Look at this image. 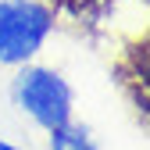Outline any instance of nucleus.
<instances>
[{"label": "nucleus", "mask_w": 150, "mask_h": 150, "mask_svg": "<svg viewBox=\"0 0 150 150\" xmlns=\"http://www.w3.org/2000/svg\"><path fill=\"white\" fill-rule=\"evenodd\" d=\"M14 107L29 115L43 132H57L71 122V86L61 71L43 64H18V75L11 82Z\"/></svg>", "instance_id": "obj_1"}, {"label": "nucleus", "mask_w": 150, "mask_h": 150, "mask_svg": "<svg viewBox=\"0 0 150 150\" xmlns=\"http://www.w3.org/2000/svg\"><path fill=\"white\" fill-rule=\"evenodd\" d=\"M0 150H22V146H14L11 139H0Z\"/></svg>", "instance_id": "obj_4"}, {"label": "nucleus", "mask_w": 150, "mask_h": 150, "mask_svg": "<svg viewBox=\"0 0 150 150\" xmlns=\"http://www.w3.org/2000/svg\"><path fill=\"white\" fill-rule=\"evenodd\" d=\"M54 32V7L47 0H0V64H29Z\"/></svg>", "instance_id": "obj_2"}, {"label": "nucleus", "mask_w": 150, "mask_h": 150, "mask_svg": "<svg viewBox=\"0 0 150 150\" xmlns=\"http://www.w3.org/2000/svg\"><path fill=\"white\" fill-rule=\"evenodd\" d=\"M50 150H97V146H93V139L86 136V129L68 122L64 129L50 132Z\"/></svg>", "instance_id": "obj_3"}]
</instances>
